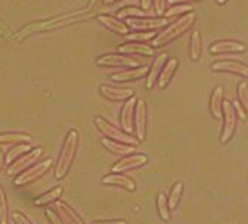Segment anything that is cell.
<instances>
[{
    "label": "cell",
    "mask_w": 248,
    "mask_h": 224,
    "mask_svg": "<svg viewBox=\"0 0 248 224\" xmlns=\"http://www.w3.org/2000/svg\"><path fill=\"white\" fill-rule=\"evenodd\" d=\"M194 21H196V15L193 12L184 14L180 19H177L168 28H165L158 35H155V38L152 40L154 47H161V46L168 44L170 41L175 40L177 37H180L181 34H184L187 30H190L193 27Z\"/></svg>",
    "instance_id": "1"
},
{
    "label": "cell",
    "mask_w": 248,
    "mask_h": 224,
    "mask_svg": "<svg viewBox=\"0 0 248 224\" xmlns=\"http://www.w3.org/2000/svg\"><path fill=\"white\" fill-rule=\"evenodd\" d=\"M76 148H78V131L72 129L67 134V137L63 142V148L59 154V161H57V167H56L57 179H63L67 174V172L72 166V161L75 158Z\"/></svg>",
    "instance_id": "2"
},
{
    "label": "cell",
    "mask_w": 248,
    "mask_h": 224,
    "mask_svg": "<svg viewBox=\"0 0 248 224\" xmlns=\"http://www.w3.org/2000/svg\"><path fill=\"white\" fill-rule=\"evenodd\" d=\"M222 118H223V125H222V132H220V144L226 145L235 135L236 121H238L232 101H223Z\"/></svg>",
    "instance_id": "3"
},
{
    "label": "cell",
    "mask_w": 248,
    "mask_h": 224,
    "mask_svg": "<svg viewBox=\"0 0 248 224\" xmlns=\"http://www.w3.org/2000/svg\"><path fill=\"white\" fill-rule=\"evenodd\" d=\"M95 125H96V128H98L107 138H109L111 141H115V142H120V144H126V145H132V147H136V145L139 144L138 139H135V138H132L130 135H127V134H124V132L115 129L111 123H108L107 121H104V119L99 118V116L95 118Z\"/></svg>",
    "instance_id": "4"
},
{
    "label": "cell",
    "mask_w": 248,
    "mask_h": 224,
    "mask_svg": "<svg viewBox=\"0 0 248 224\" xmlns=\"http://www.w3.org/2000/svg\"><path fill=\"white\" fill-rule=\"evenodd\" d=\"M212 70L215 72H225V73H233L242 78L248 79V65L238 62V60H228V59H222V60H216L212 63Z\"/></svg>",
    "instance_id": "5"
},
{
    "label": "cell",
    "mask_w": 248,
    "mask_h": 224,
    "mask_svg": "<svg viewBox=\"0 0 248 224\" xmlns=\"http://www.w3.org/2000/svg\"><path fill=\"white\" fill-rule=\"evenodd\" d=\"M51 164H53V160H51V158H47V160L40 161L38 164H35V166H32L31 169L25 170L21 176H18V177L14 180V185H16V186L27 185V183H30V182H32V180L41 177L44 173H47V170H50Z\"/></svg>",
    "instance_id": "6"
},
{
    "label": "cell",
    "mask_w": 248,
    "mask_h": 224,
    "mask_svg": "<svg viewBox=\"0 0 248 224\" xmlns=\"http://www.w3.org/2000/svg\"><path fill=\"white\" fill-rule=\"evenodd\" d=\"M167 18H129L127 27L138 31H154L167 25Z\"/></svg>",
    "instance_id": "7"
},
{
    "label": "cell",
    "mask_w": 248,
    "mask_h": 224,
    "mask_svg": "<svg viewBox=\"0 0 248 224\" xmlns=\"http://www.w3.org/2000/svg\"><path fill=\"white\" fill-rule=\"evenodd\" d=\"M148 163V157L145 154H130L127 157L121 158L112 166V173H121V172H127L132 169L142 167Z\"/></svg>",
    "instance_id": "8"
},
{
    "label": "cell",
    "mask_w": 248,
    "mask_h": 224,
    "mask_svg": "<svg viewBox=\"0 0 248 224\" xmlns=\"http://www.w3.org/2000/svg\"><path fill=\"white\" fill-rule=\"evenodd\" d=\"M41 154H43V148H35V150H31V151L25 153V155L19 157L18 160H15V161L9 166L8 173H9L11 176H14V174H16V173L25 170L27 167H30L31 164H34V163L41 157Z\"/></svg>",
    "instance_id": "9"
},
{
    "label": "cell",
    "mask_w": 248,
    "mask_h": 224,
    "mask_svg": "<svg viewBox=\"0 0 248 224\" xmlns=\"http://www.w3.org/2000/svg\"><path fill=\"white\" fill-rule=\"evenodd\" d=\"M96 65L99 66H118V68H124V66H133L138 68L140 63L129 56H123V54H105L101 56L96 60Z\"/></svg>",
    "instance_id": "10"
},
{
    "label": "cell",
    "mask_w": 248,
    "mask_h": 224,
    "mask_svg": "<svg viewBox=\"0 0 248 224\" xmlns=\"http://www.w3.org/2000/svg\"><path fill=\"white\" fill-rule=\"evenodd\" d=\"M247 47L245 44L239 41H232V40H223V41H216L210 46L209 52L212 54H228V53H242L245 52Z\"/></svg>",
    "instance_id": "11"
},
{
    "label": "cell",
    "mask_w": 248,
    "mask_h": 224,
    "mask_svg": "<svg viewBox=\"0 0 248 224\" xmlns=\"http://www.w3.org/2000/svg\"><path fill=\"white\" fill-rule=\"evenodd\" d=\"M135 126H136L138 141H143L145 134H146V103H145V100H138L136 101Z\"/></svg>",
    "instance_id": "12"
},
{
    "label": "cell",
    "mask_w": 248,
    "mask_h": 224,
    "mask_svg": "<svg viewBox=\"0 0 248 224\" xmlns=\"http://www.w3.org/2000/svg\"><path fill=\"white\" fill-rule=\"evenodd\" d=\"M136 98L132 97L126 103H124L121 108V126L124 132H130L133 131V119H135V107H136Z\"/></svg>",
    "instance_id": "13"
},
{
    "label": "cell",
    "mask_w": 248,
    "mask_h": 224,
    "mask_svg": "<svg viewBox=\"0 0 248 224\" xmlns=\"http://www.w3.org/2000/svg\"><path fill=\"white\" fill-rule=\"evenodd\" d=\"M54 208H56V212H57V217L60 220H63L66 224H85L83 220L66 204V202H62V201H56L54 204Z\"/></svg>",
    "instance_id": "14"
},
{
    "label": "cell",
    "mask_w": 248,
    "mask_h": 224,
    "mask_svg": "<svg viewBox=\"0 0 248 224\" xmlns=\"http://www.w3.org/2000/svg\"><path fill=\"white\" fill-rule=\"evenodd\" d=\"M223 86L217 85L213 88L212 95H210V103H209V108H210V115L213 119H220L222 118V107H223Z\"/></svg>",
    "instance_id": "15"
},
{
    "label": "cell",
    "mask_w": 248,
    "mask_h": 224,
    "mask_svg": "<svg viewBox=\"0 0 248 224\" xmlns=\"http://www.w3.org/2000/svg\"><path fill=\"white\" fill-rule=\"evenodd\" d=\"M177 68H178V59L171 57V59H168L165 62V65H164V68H162V70H161V73L158 76V88H161V89L167 88V85L172 79Z\"/></svg>",
    "instance_id": "16"
},
{
    "label": "cell",
    "mask_w": 248,
    "mask_h": 224,
    "mask_svg": "<svg viewBox=\"0 0 248 224\" xmlns=\"http://www.w3.org/2000/svg\"><path fill=\"white\" fill-rule=\"evenodd\" d=\"M101 94L108 98V100H112V101H121V100H129L135 95V92L132 89H127V88H114V86H109V85H101L99 88Z\"/></svg>",
    "instance_id": "17"
},
{
    "label": "cell",
    "mask_w": 248,
    "mask_h": 224,
    "mask_svg": "<svg viewBox=\"0 0 248 224\" xmlns=\"http://www.w3.org/2000/svg\"><path fill=\"white\" fill-rule=\"evenodd\" d=\"M98 21L104 27H107L108 30L114 31V33H118V34H123V35H129V33H130V28L126 24L118 21L117 18L109 17V15H98Z\"/></svg>",
    "instance_id": "18"
},
{
    "label": "cell",
    "mask_w": 248,
    "mask_h": 224,
    "mask_svg": "<svg viewBox=\"0 0 248 224\" xmlns=\"http://www.w3.org/2000/svg\"><path fill=\"white\" fill-rule=\"evenodd\" d=\"M167 60H168V54L167 53H161L155 59L152 68L149 69V75H148V81H146V88L148 89L154 88V85L158 81V76H159V73H161V70H162V68H164V65H165Z\"/></svg>",
    "instance_id": "19"
},
{
    "label": "cell",
    "mask_w": 248,
    "mask_h": 224,
    "mask_svg": "<svg viewBox=\"0 0 248 224\" xmlns=\"http://www.w3.org/2000/svg\"><path fill=\"white\" fill-rule=\"evenodd\" d=\"M102 183L104 185H114V186H120V188H124L130 192H133L136 189V185L135 182L127 177V176H123V174H118V173H114V174H109V176H105L102 179Z\"/></svg>",
    "instance_id": "20"
},
{
    "label": "cell",
    "mask_w": 248,
    "mask_h": 224,
    "mask_svg": "<svg viewBox=\"0 0 248 224\" xmlns=\"http://www.w3.org/2000/svg\"><path fill=\"white\" fill-rule=\"evenodd\" d=\"M120 53H139L145 56H154L155 50L154 47L145 44V43H129V44H123L118 47Z\"/></svg>",
    "instance_id": "21"
},
{
    "label": "cell",
    "mask_w": 248,
    "mask_h": 224,
    "mask_svg": "<svg viewBox=\"0 0 248 224\" xmlns=\"http://www.w3.org/2000/svg\"><path fill=\"white\" fill-rule=\"evenodd\" d=\"M148 72H149L148 68H138V69H132V70H123V72L114 73L111 76V79L117 81V82H121V81H136L139 78H143Z\"/></svg>",
    "instance_id": "22"
},
{
    "label": "cell",
    "mask_w": 248,
    "mask_h": 224,
    "mask_svg": "<svg viewBox=\"0 0 248 224\" xmlns=\"http://www.w3.org/2000/svg\"><path fill=\"white\" fill-rule=\"evenodd\" d=\"M202 50H203L202 35L199 31H193L191 37H190V59L193 62H197L202 56Z\"/></svg>",
    "instance_id": "23"
},
{
    "label": "cell",
    "mask_w": 248,
    "mask_h": 224,
    "mask_svg": "<svg viewBox=\"0 0 248 224\" xmlns=\"http://www.w3.org/2000/svg\"><path fill=\"white\" fill-rule=\"evenodd\" d=\"M102 145H104L107 150H109L111 153L118 154V155L132 154V151L135 150V147H132V145L120 144V142H115V141H111V139H102Z\"/></svg>",
    "instance_id": "24"
},
{
    "label": "cell",
    "mask_w": 248,
    "mask_h": 224,
    "mask_svg": "<svg viewBox=\"0 0 248 224\" xmlns=\"http://www.w3.org/2000/svg\"><path fill=\"white\" fill-rule=\"evenodd\" d=\"M183 190H184V183L183 182H175V185L172 186V189L170 192V196L167 198L170 211L177 208V205H178V202H180V199L183 196Z\"/></svg>",
    "instance_id": "25"
},
{
    "label": "cell",
    "mask_w": 248,
    "mask_h": 224,
    "mask_svg": "<svg viewBox=\"0 0 248 224\" xmlns=\"http://www.w3.org/2000/svg\"><path fill=\"white\" fill-rule=\"evenodd\" d=\"M31 144L32 138L27 134H3L0 135V144Z\"/></svg>",
    "instance_id": "26"
},
{
    "label": "cell",
    "mask_w": 248,
    "mask_h": 224,
    "mask_svg": "<svg viewBox=\"0 0 248 224\" xmlns=\"http://www.w3.org/2000/svg\"><path fill=\"white\" fill-rule=\"evenodd\" d=\"M63 193V188L62 186H59V188H54V189H51L50 192H47V193H44L43 196H40L38 199H35V205H38V207H43V205H48L50 202H54V201H57V198H60V195Z\"/></svg>",
    "instance_id": "27"
},
{
    "label": "cell",
    "mask_w": 248,
    "mask_h": 224,
    "mask_svg": "<svg viewBox=\"0 0 248 224\" xmlns=\"http://www.w3.org/2000/svg\"><path fill=\"white\" fill-rule=\"evenodd\" d=\"M238 103L244 108L245 113H248V82L242 81L238 84Z\"/></svg>",
    "instance_id": "28"
},
{
    "label": "cell",
    "mask_w": 248,
    "mask_h": 224,
    "mask_svg": "<svg viewBox=\"0 0 248 224\" xmlns=\"http://www.w3.org/2000/svg\"><path fill=\"white\" fill-rule=\"evenodd\" d=\"M156 205H158V212H159V217L164 220V221H168L170 220V208H168V199L165 196L164 192H161L158 195V201H156Z\"/></svg>",
    "instance_id": "29"
},
{
    "label": "cell",
    "mask_w": 248,
    "mask_h": 224,
    "mask_svg": "<svg viewBox=\"0 0 248 224\" xmlns=\"http://www.w3.org/2000/svg\"><path fill=\"white\" fill-rule=\"evenodd\" d=\"M28 151H31V145L30 144H21V145H18V147H15L14 150H11L9 153H8V155H6V164H12L21 154H24V153H28Z\"/></svg>",
    "instance_id": "30"
},
{
    "label": "cell",
    "mask_w": 248,
    "mask_h": 224,
    "mask_svg": "<svg viewBox=\"0 0 248 224\" xmlns=\"http://www.w3.org/2000/svg\"><path fill=\"white\" fill-rule=\"evenodd\" d=\"M8 223V202L5 196V190L0 186V224Z\"/></svg>",
    "instance_id": "31"
},
{
    "label": "cell",
    "mask_w": 248,
    "mask_h": 224,
    "mask_svg": "<svg viewBox=\"0 0 248 224\" xmlns=\"http://www.w3.org/2000/svg\"><path fill=\"white\" fill-rule=\"evenodd\" d=\"M191 9L193 8L190 5H177V6H172L168 11H165L164 17L171 18V17H175V15H180V14H188V12H191Z\"/></svg>",
    "instance_id": "32"
},
{
    "label": "cell",
    "mask_w": 248,
    "mask_h": 224,
    "mask_svg": "<svg viewBox=\"0 0 248 224\" xmlns=\"http://www.w3.org/2000/svg\"><path fill=\"white\" fill-rule=\"evenodd\" d=\"M127 38H129V40H132V41H135V43H145V41H148V40H154V38H155V33H149V31H146V33L129 34V35H127Z\"/></svg>",
    "instance_id": "33"
},
{
    "label": "cell",
    "mask_w": 248,
    "mask_h": 224,
    "mask_svg": "<svg viewBox=\"0 0 248 224\" xmlns=\"http://www.w3.org/2000/svg\"><path fill=\"white\" fill-rule=\"evenodd\" d=\"M126 17H145V12L142 9H136V8H126L121 12H118V18H126Z\"/></svg>",
    "instance_id": "34"
},
{
    "label": "cell",
    "mask_w": 248,
    "mask_h": 224,
    "mask_svg": "<svg viewBox=\"0 0 248 224\" xmlns=\"http://www.w3.org/2000/svg\"><path fill=\"white\" fill-rule=\"evenodd\" d=\"M12 220L16 223V224H31V221L21 212H12Z\"/></svg>",
    "instance_id": "35"
},
{
    "label": "cell",
    "mask_w": 248,
    "mask_h": 224,
    "mask_svg": "<svg viewBox=\"0 0 248 224\" xmlns=\"http://www.w3.org/2000/svg\"><path fill=\"white\" fill-rule=\"evenodd\" d=\"M232 104H233V108H235L236 118L241 119V121H245V119H247V113L244 111V108L239 105V103H238V101H232Z\"/></svg>",
    "instance_id": "36"
},
{
    "label": "cell",
    "mask_w": 248,
    "mask_h": 224,
    "mask_svg": "<svg viewBox=\"0 0 248 224\" xmlns=\"http://www.w3.org/2000/svg\"><path fill=\"white\" fill-rule=\"evenodd\" d=\"M46 215L48 217V220H50V223L51 224H63V221L57 217V214L54 212V211H51V209H46Z\"/></svg>",
    "instance_id": "37"
},
{
    "label": "cell",
    "mask_w": 248,
    "mask_h": 224,
    "mask_svg": "<svg viewBox=\"0 0 248 224\" xmlns=\"http://www.w3.org/2000/svg\"><path fill=\"white\" fill-rule=\"evenodd\" d=\"M165 5H167V0H155V9L158 15L165 14Z\"/></svg>",
    "instance_id": "38"
},
{
    "label": "cell",
    "mask_w": 248,
    "mask_h": 224,
    "mask_svg": "<svg viewBox=\"0 0 248 224\" xmlns=\"http://www.w3.org/2000/svg\"><path fill=\"white\" fill-rule=\"evenodd\" d=\"M188 2H203V0H167L170 5H188Z\"/></svg>",
    "instance_id": "39"
},
{
    "label": "cell",
    "mask_w": 248,
    "mask_h": 224,
    "mask_svg": "<svg viewBox=\"0 0 248 224\" xmlns=\"http://www.w3.org/2000/svg\"><path fill=\"white\" fill-rule=\"evenodd\" d=\"M93 224H127L126 220H111V221H98Z\"/></svg>",
    "instance_id": "40"
},
{
    "label": "cell",
    "mask_w": 248,
    "mask_h": 224,
    "mask_svg": "<svg viewBox=\"0 0 248 224\" xmlns=\"http://www.w3.org/2000/svg\"><path fill=\"white\" fill-rule=\"evenodd\" d=\"M140 3H142L143 12H146V11H149L151 6H152V0H140Z\"/></svg>",
    "instance_id": "41"
},
{
    "label": "cell",
    "mask_w": 248,
    "mask_h": 224,
    "mask_svg": "<svg viewBox=\"0 0 248 224\" xmlns=\"http://www.w3.org/2000/svg\"><path fill=\"white\" fill-rule=\"evenodd\" d=\"M3 161H5V157H3V153L0 151V169H2V166H3Z\"/></svg>",
    "instance_id": "42"
},
{
    "label": "cell",
    "mask_w": 248,
    "mask_h": 224,
    "mask_svg": "<svg viewBox=\"0 0 248 224\" xmlns=\"http://www.w3.org/2000/svg\"><path fill=\"white\" fill-rule=\"evenodd\" d=\"M216 2H217V5H220V6H223L226 2H228V0H216Z\"/></svg>",
    "instance_id": "43"
},
{
    "label": "cell",
    "mask_w": 248,
    "mask_h": 224,
    "mask_svg": "<svg viewBox=\"0 0 248 224\" xmlns=\"http://www.w3.org/2000/svg\"><path fill=\"white\" fill-rule=\"evenodd\" d=\"M114 2H117V0H104V3H107V5H111Z\"/></svg>",
    "instance_id": "44"
}]
</instances>
